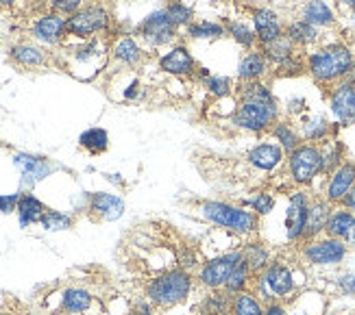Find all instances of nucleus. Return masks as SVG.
<instances>
[{"instance_id":"obj_1","label":"nucleus","mask_w":355,"mask_h":315,"mask_svg":"<svg viewBox=\"0 0 355 315\" xmlns=\"http://www.w3.org/2000/svg\"><path fill=\"white\" fill-rule=\"evenodd\" d=\"M353 59L355 53L347 42H331L305 55V72L316 85L331 87L349 76Z\"/></svg>"},{"instance_id":"obj_2","label":"nucleus","mask_w":355,"mask_h":315,"mask_svg":"<svg viewBox=\"0 0 355 315\" xmlns=\"http://www.w3.org/2000/svg\"><path fill=\"white\" fill-rule=\"evenodd\" d=\"M198 215L205 219L207 224L227 231L238 237L251 240L259 231V215H255L251 209L234 204L227 200H200L198 202Z\"/></svg>"},{"instance_id":"obj_3","label":"nucleus","mask_w":355,"mask_h":315,"mask_svg":"<svg viewBox=\"0 0 355 315\" xmlns=\"http://www.w3.org/2000/svg\"><path fill=\"white\" fill-rule=\"evenodd\" d=\"M194 274L183 267H173V270H164L162 274L153 276L144 285V298L155 305V309H173L177 305H183L190 298L194 289Z\"/></svg>"},{"instance_id":"obj_4","label":"nucleus","mask_w":355,"mask_h":315,"mask_svg":"<svg viewBox=\"0 0 355 315\" xmlns=\"http://www.w3.org/2000/svg\"><path fill=\"white\" fill-rule=\"evenodd\" d=\"M297 289H299V282H297L295 267L282 259H272V263L266 270L257 274L253 280V291L264 305L272 300L288 303L290 298L297 294Z\"/></svg>"},{"instance_id":"obj_5","label":"nucleus","mask_w":355,"mask_h":315,"mask_svg":"<svg viewBox=\"0 0 355 315\" xmlns=\"http://www.w3.org/2000/svg\"><path fill=\"white\" fill-rule=\"evenodd\" d=\"M286 172L290 183L299 189H310L322 172V152L320 146L303 141L292 152L286 154Z\"/></svg>"},{"instance_id":"obj_6","label":"nucleus","mask_w":355,"mask_h":315,"mask_svg":"<svg viewBox=\"0 0 355 315\" xmlns=\"http://www.w3.org/2000/svg\"><path fill=\"white\" fill-rule=\"evenodd\" d=\"M282 118L279 105H264V102H238L231 114V124L238 131L251 135H264L272 129V124Z\"/></svg>"},{"instance_id":"obj_7","label":"nucleus","mask_w":355,"mask_h":315,"mask_svg":"<svg viewBox=\"0 0 355 315\" xmlns=\"http://www.w3.org/2000/svg\"><path fill=\"white\" fill-rule=\"evenodd\" d=\"M299 255L303 263L312 265V267H336L345 263L349 257V248L345 242L329 237V235H320V237L307 240L299 244Z\"/></svg>"},{"instance_id":"obj_8","label":"nucleus","mask_w":355,"mask_h":315,"mask_svg":"<svg viewBox=\"0 0 355 315\" xmlns=\"http://www.w3.org/2000/svg\"><path fill=\"white\" fill-rule=\"evenodd\" d=\"M112 28V13L101 3H89L68 18V37L92 39Z\"/></svg>"},{"instance_id":"obj_9","label":"nucleus","mask_w":355,"mask_h":315,"mask_svg":"<svg viewBox=\"0 0 355 315\" xmlns=\"http://www.w3.org/2000/svg\"><path fill=\"white\" fill-rule=\"evenodd\" d=\"M242 261V252L240 248H231L227 252H220L214 259L205 261L203 265L198 267L194 278L203 289L214 291V289H225L227 280L234 272V267Z\"/></svg>"},{"instance_id":"obj_10","label":"nucleus","mask_w":355,"mask_h":315,"mask_svg":"<svg viewBox=\"0 0 355 315\" xmlns=\"http://www.w3.org/2000/svg\"><path fill=\"white\" fill-rule=\"evenodd\" d=\"M135 35L144 44H148L150 48H166V46H171L177 39L179 28L173 24V20L168 18L166 9L162 7V9H155L153 13H148L146 18L137 24Z\"/></svg>"},{"instance_id":"obj_11","label":"nucleus","mask_w":355,"mask_h":315,"mask_svg":"<svg viewBox=\"0 0 355 315\" xmlns=\"http://www.w3.org/2000/svg\"><path fill=\"white\" fill-rule=\"evenodd\" d=\"M312 194L307 189H295L288 194V207H286V240L290 244H301L305 240V224H307V211H310Z\"/></svg>"},{"instance_id":"obj_12","label":"nucleus","mask_w":355,"mask_h":315,"mask_svg":"<svg viewBox=\"0 0 355 315\" xmlns=\"http://www.w3.org/2000/svg\"><path fill=\"white\" fill-rule=\"evenodd\" d=\"M13 165L20 172L22 192H31L37 183L46 181L57 170V165L49 159V156L31 154V152H15Z\"/></svg>"},{"instance_id":"obj_13","label":"nucleus","mask_w":355,"mask_h":315,"mask_svg":"<svg viewBox=\"0 0 355 315\" xmlns=\"http://www.w3.org/2000/svg\"><path fill=\"white\" fill-rule=\"evenodd\" d=\"M329 111L336 120V126H353L355 124V85L351 81H340L329 87Z\"/></svg>"},{"instance_id":"obj_14","label":"nucleus","mask_w":355,"mask_h":315,"mask_svg":"<svg viewBox=\"0 0 355 315\" xmlns=\"http://www.w3.org/2000/svg\"><path fill=\"white\" fill-rule=\"evenodd\" d=\"M157 66L164 74L177 78H192L198 70V63L185 44H175L166 53H162L157 59Z\"/></svg>"},{"instance_id":"obj_15","label":"nucleus","mask_w":355,"mask_h":315,"mask_svg":"<svg viewBox=\"0 0 355 315\" xmlns=\"http://www.w3.org/2000/svg\"><path fill=\"white\" fill-rule=\"evenodd\" d=\"M31 35L44 46H59L68 37V18L55 11H46L31 24Z\"/></svg>"},{"instance_id":"obj_16","label":"nucleus","mask_w":355,"mask_h":315,"mask_svg":"<svg viewBox=\"0 0 355 315\" xmlns=\"http://www.w3.org/2000/svg\"><path fill=\"white\" fill-rule=\"evenodd\" d=\"M355 185V161H345L340 168H336L325 181V189H322V198L329 200L334 207L343 204L345 198Z\"/></svg>"},{"instance_id":"obj_17","label":"nucleus","mask_w":355,"mask_h":315,"mask_svg":"<svg viewBox=\"0 0 355 315\" xmlns=\"http://www.w3.org/2000/svg\"><path fill=\"white\" fill-rule=\"evenodd\" d=\"M251 26L257 35L259 46L270 44L275 39H279L286 30V24L282 20V15L270 7H257L251 13Z\"/></svg>"},{"instance_id":"obj_18","label":"nucleus","mask_w":355,"mask_h":315,"mask_svg":"<svg viewBox=\"0 0 355 315\" xmlns=\"http://www.w3.org/2000/svg\"><path fill=\"white\" fill-rule=\"evenodd\" d=\"M246 163L257 172L270 174V172L286 165V152L279 144H275V141H259V144H255L246 152Z\"/></svg>"},{"instance_id":"obj_19","label":"nucleus","mask_w":355,"mask_h":315,"mask_svg":"<svg viewBox=\"0 0 355 315\" xmlns=\"http://www.w3.org/2000/svg\"><path fill=\"white\" fill-rule=\"evenodd\" d=\"M96 298L89 289L81 287V285H70L57 291V309L64 315H87L94 307Z\"/></svg>"},{"instance_id":"obj_20","label":"nucleus","mask_w":355,"mask_h":315,"mask_svg":"<svg viewBox=\"0 0 355 315\" xmlns=\"http://www.w3.org/2000/svg\"><path fill=\"white\" fill-rule=\"evenodd\" d=\"M87 211L94 219H101V222H116V219L125 215V200L118 194L94 192L87 194Z\"/></svg>"},{"instance_id":"obj_21","label":"nucleus","mask_w":355,"mask_h":315,"mask_svg":"<svg viewBox=\"0 0 355 315\" xmlns=\"http://www.w3.org/2000/svg\"><path fill=\"white\" fill-rule=\"evenodd\" d=\"M9 59L15 66H20L24 70H40L51 63V53L37 44L20 42V44H13L9 48Z\"/></svg>"},{"instance_id":"obj_22","label":"nucleus","mask_w":355,"mask_h":315,"mask_svg":"<svg viewBox=\"0 0 355 315\" xmlns=\"http://www.w3.org/2000/svg\"><path fill=\"white\" fill-rule=\"evenodd\" d=\"M325 235L345 242L347 246H355V213L345 209L343 204L334 207V211L327 219Z\"/></svg>"},{"instance_id":"obj_23","label":"nucleus","mask_w":355,"mask_h":315,"mask_svg":"<svg viewBox=\"0 0 355 315\" xmlns=\"http://www.w3.org/2000/svg\"><path fill=\"white\" fill-rule=\"evenodd\" d=\"M112 59L125 68H137L146 59V51L133 35H120L112 46Z\"/></svg>"},{"instance_id":"obj_24","label":"nucleus","mask_w":355,"mask_h":315,"mask_svg":"<svg viewBox=\"0 0 355 315\" xmlns=\"http://www.w3.org/2000/svg\"><path fill=\"white\" fill-rule=\"evenodd\" d=\"M334 211V204L329 200H325L322 196H314L310 202V211H307V224H305V240H314L325 235V226L327 219Z\"/></svg>"},{"instance_id":"obj_25","label":"nucleus","mask_w":355,"mask_h":315,"mask_svg":"<svg viewBox=\"0 0 355 315\" xmlns=\"http://www.w3.org/2000/svg\"><path fill=\"white\" fill-rule=\"evenodd\" d=\"M270 70V63L266 61L264 53L259 48L253 51H246L238 63V81H264L266 74Z\"/></svg>"},{"instance_id":"obj_26","label":"nucleus","mask_w":355,"mask_h":315,"mask_svg":"<svg viewBox=\"0 0 355 315\" xmlns=\"http://www.w3.org/2000/svg\"><path fill=\"white\" fill-rule=\"evenodd\" d=\"M299 133H301V139L307 141V144L322 146L327 139L336 137V126L325 116H310L301 120Z\"/></svg>"},{"instance_id":"obj_27","label":"nucleus","mask_w":355,"mask_h":315,"mask_svg":"<svg viewBox=\"0 0 355 315\" xmlns=\"http://www.w3.org/2000/svg\"><path fill=\"white\" fill-rule=\"evenodd\" d=\"M301 20L310 22L316 28H331L338 22L336 9L327 3V0H307L301 7Z\"/></svg>"},{"instance_id":"obj_28","label":"nucleus","mask_w":355,"mask_h":315,"mask_svg":"<svg viewBox=\"0 0 355 315\" xmlns=\"http://www.w3.org/2000/svg\"><path fill=\"white\" fill-rule=\"evenodd\" d=\"M240 252H242V261L249 265V270L257 276L266 270V267L272 263V252L270 248L259 242V240H246L242 246H240Z\"/></svg>"},{"instance_id":"obj_29","label":"nucleus","mask_w":355,"mask_h":315,"mask_svg":"<svg viewBox=\"0 0 355 315\" xmlns=\"http://www.w3.org/2000/svg\"><path fill=\"white\" fill-rule=\"evenodd\" d=\"M49 211V207L31 192H20V200H18V209H15V215H18V222L22 228H28L33 224H40L44 213Z\"/></svg>"},{"instance_id":"obj_30","label":"nucleus","mask_w":355,"mask_h":315,"mask_svg":"<svg viewBox=\"0 0 355 315\" xmlns=\"http://www.w3.org/2000/svg\"><path fill=\"white\" fill-rule=\"evenodd\" d=\"M259 51L264 53L266 61L270 63V68H279V66H284L286 61L295 59L299 55V48L286 35H282L279 39H275L270 44L259 46Z\"/></svg>"},{"instance_id":"obj_31","label":"nucleus","mask_w":355,"mask_h":315,"mask_svg":"<svg viewBox=\"0 0 355 315\" xmlns=\"http://www.w3.org/2000/svg\"><path fill=\"white\" fill-rule=\"evenodd\" d=\"M284 35L297 46V48H307V46H314L320 37V28L312 26L310 22H305V20H292L286 24V30H284Z\"/></svg>"},{"instance_id":"obj_32","label":"nucleus","mask_w":355,"mask_h":315,"mask_svg":"<svg viewBox=\"0 0 355 315\" xmlns=\"http://www.w3.org/2000/svg\"><path fill=\"white\" fill-rule=\"evenodd\" d=\"M240 102H264V105H279L268 83L264 81H244L236 89Z\"/></svg>"},{"instance_id":"obj_33","label":"nucleus","mask_w":355,"mask_h":315,"mask_svg":"<svg viewBox=\"0 0 355 315\" xmlns=\"http://www.w3.org/2000/svg\"><path fill=\"white\" fill-rule=\"evenodd\" d=\"M268 135L275 139V144H279L282 148H284V152L288 154V152H292L297 146H301L303 144V139H301V133H299V129L292 122H288V120H277L275 124H272V129L268 131Z\"/></svg>"},{"instance_id":"obj_34","label":"nucleus","mask_w":355,"mask_h":315,"mask_svg":"<svg viewBox=\"0 0 355 315\" xmlns=\"http://www.w3.org/2000/svg\"><path fill=\"white\" fill-rule=\"evenodd\" d=\"M320 152H322V172H320V177H329L336 168H340L347 161V148L343 144V139H338V137L327 139L325 144L320 146Z\"/></svg>"},{"instance_id":"obj_35","label":"nucleus","mask_w":355,"mask_h":315,"mask_svg":"<svg viewBox=\"0 0 355 315\" xmlns=\"http://www.w3.org/2000/svg\"><path fill=\"white\" fill-rule=\"evenodd\" d=\"M223 24H225L227 37L234 39L240 46V48H244V51L259 48V42H257V35H255L253 26H249L242 20H225Z\"/></svg>"},{"instance_id":"obj_36","label":"nucleus","mask_w":355,"mask_h":315,"mask_svg":"<svg viewBox=\"0 0 355 315\" xmlns=\"http://www.w3.org/2000/svg\"><path fill=\"white\" fill-rule=\"evenodd\" d=\"M185 35L190 39H200V42H216L227 37L225 24L216 20H194L190 26H185Z\"/></svg>"},{"instance_id":"obj_37","label":"nucleus","mask_w":355,"mask_h":315,"mask_svg":"<svg viewBox=\"0 0 355 315\" xmlns=\"http://www.w3.org/2000/svg\"><path fill=\"white\" fill-rule=\"evenodd\" d=\"M231 300L234 296H229L225 289L207 291L200 303V315H231Z\"/></svg>"},{"instance_id":"obj_38","label":"nucleus","mask_w":355,"mask_h":315,"mask_svg":"<svg viewBox=\"0 0 355 315\" xmlns=\"http://www.w3.org/2000/svg\"><path fill=\"white\" fill-rule=\"evenodd\" d=\"M253 280H255V274L249 270V265H246L244 261H240L234 272H231L227 285H225V291L229 296H236V294H242V291H249L253 289Z\"/></svg>"},{"instance_id":"obj_39","label":"nucleus","mask_w":355,"mask_h":315,"mask_svg":"<svg viewBox=\"0 0 355 315\" xmlns=\"http://www.w3.org/2000/svg\"><path fill=\"white\" fill-rule=\"evenodd\" d=\"M264 303L255 296L253 289L236 294L231 300V315H264Z\"/></svg>"},{"instance_id":"obj_40","label":"nucleus","mask_w":355,"mask_h":315,"mask_svg":"<svg viewBox=\"0 0 355 315\" xmlns=\"http://www.w3.org/2000/svg\"><path fill=\"white\" fill-rule=\"evenodd\" d=\"M79 146L87 150L89 154H103L110 148V133L101 129V126H92V129L79 135Z\"/></svg>"},{"instance_id":"obj_41","label":"nucleus","mask_w":355,"mask_h":315,"mask_svg":"<svg viewBox=\"0 0 355 315\" xmlns=\"http://www.w3.org/2000/svg\"><path fill=\"white\" fill-rule=\"evenodd\" d=\"M240 204H242V207H246V209H251L255 215L266 217V215H270V213L275 211V207H277V198H275V194H270V192H255L253 196L244 198Z\"/></svg>"},{"instance_id":"obj_42","label":"nucleus","mask_w":355,"mask_h":315,"mask_svg":"<svg viewBox=\"0 0 355 315\" xmlns=\"http://www.w3.org/2000/svg\"><path fill=\"white\" fill-rule=\"evenodd\" d=\"M40 226L49 233H59V231H70L74 226V215L66 213V211H57V209H49L44 213Z\"/></svg>"},{"instance_id":"obj_43","label":"nucleus","mask_w":355,"mask_h":315,"mask_svg":"<svg viewBox=\"0 0 355 315\" xmlns=\"http://www.w3.org/2000/svg\"><path fill=\"white\" fill-rule=\"evenodd\" d=\"M164 9H166L168 18L173 20V24L177 28H185V26H190L194 22V11H192V7L181 3V0H171V3H168Z\"/></svg>"},{"instance_id":"obj_44","label":"nucleus","mask_w":355,"mask_h":315,"mask_svg":"<svg viewBox=\"0 0 355 315\" xmlns=\"http://www.w3.org/2000/svg\"><path fill=\"white\" fill-rule=\"evenodd\" d=\"M203 83V87L211 93V96L216 98H227L234 93V83H231V78L229 76H220V74H209L205 81H200Z\"/></svg>"},{"instance_id":"obj_45","label":"nucleus","mask_w":355,"mask_h":315,"mask_svg":"<svg viewBox=\"0 0 355 315\" xmlns=\"http://www.w3.org/2000/svg\"><path fill=\"white\" fill-rule=\"evenodd\" d=\"M85 3H87V0H49L51 11L66 15V18H70V15L76 13L79 9H83Z\"/></svg>"},{"instance_id":"obj_46","label":"nucleus","mask_w":355,"mask_h":315,"mask_svg":"<svg viewBox=\"0 0 355 315\" xmlns=\"http://www.w3.org/2000/svg\"><path fill=\"white\" fill-rule=\"evenodd\" d=\"M177 263H179V267H183V270H198V255L196 252L190 248V246H183L181 250H179V257H177Z\"/></svg>"},{"instance_id":"obj_47","label":"nucleus","mask_w":355,"mask_h":315,"mask_svg":"<svg viewBox=\"0 0 355 315\" xmlns=\"http://www.w3.org/2000/svg\"><path fill=\"white\" fill-rule=\"evenodd\" d=\"M336 287L340 289L343 296H355V272H347L343 276H338Z\"/></svg>"},{"instance_id":"obj_48","label":"nucleus","mask_w":355,"mask_h":315,"mask_svg":"<svg viewBox=\"0 0 355 315\" xmlns=\"http://www.w3.org/2000/svg\"><path fill=\"white\" fill-rule=\"evenodd\" d=\"M18 200H20V192L18 194H0V213L11 215L18 209Z\"/></svg>"},{"instance_id":"obj_49","label":"nucleus","mask_w":355,"mask_h":315,"mask_svg":"<svg viewBox=\"0 0 355 315\" xmlns=\"http://www.w3.org/2000/svg\"><path fill=\"white\" fill-rule=\"evenodd\" d=\"M157 313V309H155V305H153L148 298H140L133 307H131V311L127 313V315H155Z\"/></svg>"},{"instance_id":"obj_50","label":"nucleus","mask_w":355,"mask_h":315,"mask_svg":"<svg viewBox=\"0 0 355 315\" xmlns=\"http://www.w3.org/2000/svg\"><path fill=\"white\" fill-rule=\"evenodd\" d=\"M264 315H288V305L282 300H272L264 307Z\"/></svg>"},{"instance_id":"obj_51","label":"nucleus","mask_w":355,"mask_h":315,"mask_svg":"<svg viewBox=\"0 0 355 315\" xmlns=\"http://www.w3.org/2000/svg\"><path fill=\"white\" fill-rule=\"evenodd\" d=\"M343 207H345V209H349L351 213H355V185H353V189H351V192H349V196L345 198Z\"/></svg>"},{"instance_id":"obj_52","label":"nucleus","mask_w":355,"mask_h":315,"mask_svg":"<svg viewBox=\"0 0 355 315\" xmlns=\"http://www.w3.org/2000/svg\"><path fill=\"white\" fill-rule=\"evenodd\" d=\"M336 3L343 9H347L349 13H355V0H336Z\"/></svg>"},{"instance_id":"obj_53","label":"nucleus","mask_w":355,"mask_h":315,"mask_svg":"<svg viewBox=\"0 0 355 315\" xmlns=\"http://www.w3.org/2000/svg\"><path fill=\"white\" fill-rule=\"evenodd\" d=\"M105 179L110 183H116V185H125V181H122V174H105Z\"/></svg>"},{"instance_id":"obj_54","label":"nucleus","mask_w":355,"mask_h":315,"mask_svg":"<svg viewBox=\"0 0 355 315\" xmlns=\"http://www.w3.org/2000/svg\"><path fill=\"white\" fill-rule=\"evenodd\" d=\"M288 315H312L310 311H307V309H288Z\"/></svg>"},{"instance_id":"obj_55","label":"nucleus","mask_w":355,"mask_h":315,"mask_svg":"<svg viewBox=\"0 0 355 315\" xmlns=\"http://www.w3.org/2000/svg\"><path fill=\"white\" fill-rule=\"evenodd\" d=\"M347 81H351V83L355 85V59H353V66H351V72H349V76H347Z\"/></svg>"},{"instance_id":"obj_56","label":"nucleus","mask_w":355,"mask_h":315,"mask_svg":"<svg viewBox=\"0 0 355 315\" xmlns=\"http://www.w3.org/2000/svg\"><path fill=\"white\" fill-rule=\"evenodd\" d=\"M15 3H20V0H0V7H13Z\"/></svg>"},{"instance_id":"obj_57","label":"nucleus","mask_w":355,"mask_h":315,"mask_svg":"<svg viewBox=\"0 0 355 315\" xmlns=\"http://www.w3.org/2000/svg\"><path fill=\"white\" fill-rule=\"evenodd\" d=\"M92 3H98V0H92Z\"/></svg>"},{"instance_id":"obj_58","label":"nucleus","mask_w":355,"mask_h":315,"mask_svg":"<svg viewBox=\"0 0 355 315\" xmlns=\"http://www.w3.org/2000/svg\"><path fill=\"white\" fill-rule=\"evenodd\" d=\"M0 146H3V141H0Z\"/></svg>"}]
</instances>
